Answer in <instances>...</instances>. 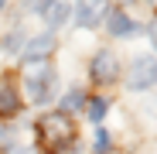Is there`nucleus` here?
Returning a JSON list of instances; mask_svg holds the SVG:
<instances>
[{
  "label": "nucleus",
  "instance_id": "f257e3e1",
  "mask_svg": "<svg viewBox=\"0 0 157 154\" xmlns=\"http://www.w3.org/2000/svg\"><path fill=\"white\" fill-rule=\"evenodd\" d=\"M72 140H75V123L65 113H48L38 120V147L44 154H58L72 147Z\"/></svg>",
  "mask_w": 157,
  "mask_h": 154
},
{
  "label": "nucleus",
  "instance_id": "f03ea898",
  "mask_svg": "<svg viewBox=\"0 0 157 154\" xmlns=\"http://www.w3.org/2000/svg\"><path fill=\"white\" fill-rule=\"evenodd\" d=\"M157 82V58H150V55H140L137 62H133V69H130V89H150Z\"/></svg>",
  "mask_w": 157,
  "mask_h": 154
},
{
  "label": "nucleus",
  "instance_id": "7ed1b4c3",
  "mask_svg": "<svg viewBox=\"0 0 157 154\" xmlns=\"http://www.w3.org/2000/svg\"><path fill=\"white\" fill-rule=\"evenodd\" d=\"M92 79H96L99 86L120 79V58L113 55V51H99V55L92 58Z\"/></svg>",
  "mask_w": 157,
  "mask_h": 154
},
{
  "label": "nucleus",
  "instance_id": "20e7f679",
  "mask_svg": "<svg viewBox=\"0 0 157 154\" xmlns=\"http://www.w3.org/2000/svg\"><path fill=\"white\" fill-rule=\"evenodd\" d=\"M106 14H109V0H78L75 7V21L82 28H96Z\"/></svg>",
  "mask_w": 157,
  "mask_h": 154
},
{
  "label": "nucleus",
  "instance_id": "39448f33",
  "mask_svg": "<svg viewBox=\"0 0 157 154\" xmlns=\"http://www.w3.org/2000/svg\"><path fill=\"white\" fill-rule=\"evenodd\" d=\"M21 110V96H17V86L10 79H0V120H7Z\"/></svg>",
  "mask_w": 157,
  "mask_h": 154
},
{
  "label": "nucleus",
  "instance_id": "423d86ee",
  "mask_svg": "<svg viewBox=\"0 0 157 154\" xmlns=\"http://www.w3.org/2000/svg\"><path fill=\"white\" fill-rule=\"evenodd\" d=\"M41 17L48 21V28H62L68 21V4L65 0H44L41 4Z\"/></svg>",
  "mask_w": 157,
  "mask_h": 154
},
{
  "label": "nucleus",
  "instance_id": "0eeeda50",
  "mask_svg": "<svg viewBox=\"0 0 157 154\" xmlns=\"http://www.w3.org/2000/svg\"><path fill=\"white\" fill-rule=\"evenodd\" d=\"M51 48H55V38H51V34H38V38L28 45V51H24V62H31V58H48Z\"/></svg>",
  "mask_w": 157,
  "mask_h": 154
},
{
  "label": "nucleus",
  "instance_id": "6e6552de",
  "mask_svg": "<svg viewBox=\"0 0 157 154\" xmlns=\"http://www.w3.org/2000/svg\"><path fill=\"white\" fill-rule=\"evenodd\" d=\"M109 31L123 38V34H133V31H137V24L130 21L126 14H120V10H109Z\"/></svg>",
  "mask_w": 157,
  "mask_h": 154
},
{
  "label": "nucleus",
  "instance_id": "1a4fd4ad",
  "mask_svg": "<svg viewBox=\"0 0 157 154\" xmlns=\"http://www.w3.org/2000/svg\"><path fill=\"white\" fill-rule=\"evenodd\" d=\"M82 103H86L82 89H72V93H65V99H62V113H72V110H82Z\"/></svg>",
  "mask_w": 157,
  "mask_h": 154
},
{
  "label": "nucleus",
  "instance_id": "9d476101",
  "mask_svg": "<svg viewBox=\"0 0 157 154\" xmlns=\"http://www.w3.org/2000/svg\"><path fill=\"white\" fill-rule=\"evenodd\" d=\"M102 113H106V99H92V103H89V120H92V123H99V120H102Z\"/></svg>",
  "mask_w": 157,
  "mask_h": 154
},
{
  "label": "nucleus",
  "instance_id": "9b49d317",
  "mask_svg": "<svg viewBox=\"0 0 157 154\" xmlns=\"http://www.w3.org/2000/svg\"><path fill=\"white\" fill-rule=\"evenodd\" d=\"M106 151H109V134L96 130V154H106Z\"/></svg>",
  "mask_w": 157,
  "mask_h": 154
},
{
  "label": "nucleus",
  "instance_id": "f8f14e48",
  "mask_svg": "<svg viewBox=\"0 0 157 154\" xmlns=\"http://www.w3.org/2000/svg\"><path fill=\"white\" fill-rule=\"evenodd\" d=\"M17 48H21V34H17V31H10V34L4 38V51H17Z\"/></svg>",
  "mask_w": 157,
  "mask_h": 154
},
{
  "label": "nucleus",
  "instance_id": "ddd939ff",
  "mask_svg": "<svg viewBox=\"0 0 157 154\" xmlns=\"http://www.w3.org/2000/svg\"><path fill=\"white\" fill-rule=\"evenodd\" d=\"M147 34H150V41H154V48H157V21H150V28H147Z\"/></svg>",
  "mask_w": 157,
  "mask_h": 154
},
{
  "label": "nucleus",
  "instance_id": "4468645a",
  "mask_svg": "<svg viewBox=\"0 0 157 154\" xmlns=\"http://www.w3.org/2000/svg\"><path fill=\"white\" fill-rule=\"evenodd\" d=\"M10 154H28V151H21V147H14V151H10Z\"/></svg>",
  "mask_w": 157,
  "mask_h": 154
},
{
  "label": "nucleus",
  "instance_id": "2eb2a0df",
  "mask_svg": "<svg viewBox=\"0 0 157 154\" xmlns=\"http://www.w3.org/2000/svg\"><path fill=\"white\" fill-rule=\"evenodd\" d=\"M4 4H7V0H0V10H4Z\"/></svg>",
  "mask_w": 157,
  "mask_h": 154
},
{
  "label": "nucleus",
  "instance_id": "dca6fc26",
  "mask_svg": "<svg viewBox=\"0 0 157 154\" xmlns=\"http://www.w3.org/2000/svg\"><path fill=\"white\" fill-rule=\"evenodd\" d=\"M150 4H157V0H150Z\"/></svg>",
  "mask_w": 157,
  "mask_h": 154
}]
</instances>
